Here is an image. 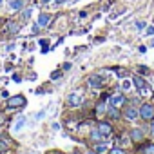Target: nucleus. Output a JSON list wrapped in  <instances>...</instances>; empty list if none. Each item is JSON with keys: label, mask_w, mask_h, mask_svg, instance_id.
Listing matches in <instances>:
<instances>
[{"label": "nucleus", "mask_w": 154, "mask_h": 154, "mask_svg": "<svg viewBox=\"0 0 154 154\" xmlns=\"http://www.w3.org/2000/svg\"><path fill=\"white\" fill-rule=\"evenodd\" d=\"M84 103V94L82 93H71L67 96V105L69 107H78Z\"/></svg>", "instance_id": "f257e3e1"}, {"label": "nucleus", "mask_w": 154, "mask_h": 154, "mask_svg": "<svg viewBox=\"0 0 154 154\" xmlns=\"http://www.w3.org/2000/svg\"><path fill=\"white\" fill-rule=\"evenodd\" d=\"M140 116H141L143 120H152V118H154V105L143 103V105L140 107Z\"/></svg>", "instance_id": "f03ea898"}, {"label": "nucleus", "mask_w": 154, "mask_h": 154, "mask_svg": "<svg viewBox=\"0 0 154 154\" xmlns=\"http://www.w3.org/2000/svg\"><path fill=\"white\" fill-rule=\"evenodd\" d=\"M26 105V98L24 96H11L8 100V107L9 109H15V107H24Z\"/></svg>", "instance_id": "7ed1b4c3"}, {"label": "nucleus", "mask_w": 154, "mask_h": 154, "mask_svg": "<svg viewBox=\"0 0 154 154\" xmlns=\"http://www.w3.org/2000/svg\"><path fill=\"white\" fill-rule=\"evenodd\" d=\"M109 102H111V105H114V107H122V105L125 103V96H123V94H112V96L109 98Z\"/></svg>", "instance_id": "20e7f679"}, {"label": "nucleus", "mask_w": 154, "mask_h": 154, "mask_svg": "<svg viewBox=\"0 0 154 154\" xmlns=\"http://www.w3.org/2000/svg\"><path fill=\"white\" fill-rule=\"evenodd\" d=\"M98 131H100L103 136H109V134L112 132V127H111L107 122H102V123H98Z\"/></svg>", "instance_id": "39448f33"}, {"label": "nucleus", "mask_w": 154, "mask_h": 154, "mask_svg": "<svg viewBox=\"0 0 154 154\" xmlns=\"http://www.w3.org/2000/svg\"><path fill=\"white\" fill-rule=\"evenodd\" d=\"M22 8H24V0H11L9 2V9L11 11H18Z\"/></svg>", "instance_id": "423d86ee"}, {"label": "nucleus", "mask_w": 154, "mask_h": 154, "mask_svg": "<svg viewBox=\"0 0 154 154\" xmlns=\"http://www.w3.org/2000/svg\"><path fill=\"white\" fill-rule=\"evenodd\" d=\"M49 20H51V17H49L47 13H42V15L38 17V22H36V24H38L40 27H45V26L49 24Z\"/></svg>", "instance_id": "0eeeda50"}, {"label": "nucleus", "mask_w": 154, "mask_h": 154, "mask_svg": "<svg viewBox=\"0 0 154 154\" xmlns=\"http://www.w3.org/2000/svg\"><path fill=\"white\" fill-rule=\"evenodd\" d=\"M138 114H140V111H138L136 107H129V109L125 111V118H129V120H134Z\"/></svg>", "instance_id": "6e6552de"}, {"label": "nucleus", "mask_w": 154, "mask_h": 154, "mask_svg": "<svg viewBox=\"0 0 154 154\" xmlns=\"http://www.w3.org/2000/svg\"><path fill=\"white\" fill-rule=\"evenodd\" d=\"M103 138H105V136H103L100 131H93V132H91V140H93L94 143H100V141H103Z\"/></svg>", "instance_id": "1a4fd4ad"}, {"label": "nucleus", "mask_w": 154, "mask_h": 154, "mask_svg": "<svg viewBox=\"0 0 154 154\" xmlns=\"http://www.w3.org/2000/svg\"><path fill=\"white\" fill-rule=\"evenodd\" d=\"M89 85L91 87H102V78H100V76H91V78H89Z\"/></svg>", "instance_id": "9d476101"}, {"label": "nucleus", "mask_w": 154, "mask_h": 154, "mask_svg": "<svg viewBox=\"0 0 154 154\" xmlns=\"http://www.w3.org/2000/svg\"><path fill=\"white\" fill-rule=\"evenodd\" d=\"M132 82H134V85H136L140 91H145V82H143V78H140V76H134Z\"/></svg>", "instance_id": "9b49d317"}, {"label": "nucleus", "mask_w": 154, "mask_h": 154, "mask_svg": "<svg viewBox=\"0 0 154 154\" xmlns=\"http://www.w3.org/2000/svg\"><path fill=\"white\" fill-rule=\"evenodd\" d=\"M107 112H109V116H111V118H120V112H118V107H114V105H109V109H107Z\"/></svg>", "instance_id": "f8f14e48"}, {"label": "nucleus", "mask_w": 154, "mask_h": 154, "mask_svg": "<svg viewBox=\"0 0 154 154\" xmlns=\"http://www.w3.org/2000/svg\"><path fill=\"white\" fill-rule=\"evenodd\" d=\"M131 138H132V140H136V141H140V140L143 138V131H140V129H134V131L131 132Z\"/></svg>", "instance_id": "ddd939ff"}, {"label": "nucleus", "mask_w": 154, "mask_h": 154, "mask_svg": "<svg viewBox=\"0 0 154 154\" xmlns=\"http://www.w3.org/2000/svg\"><path fill=\"white\" fill-rule=\"evenodd\" d=\"M8 29H9L11 33H17V31H18V26H17L15 22H9V24H8Z\"/></svg>", "instance_id": "4468645a"}, {"label": "nucleus", "mask_w": 154, "mask_h": 154, "mask_svg": "<svg viewBox=\"0 0 154 154\" xmlns=\"http://www.w3.org/2000/svg\"><path fill=\"white\" fill-rule=\"evenodd\" d=\"M107 150V145H103V143H100V145H96V152L98 154H103Z\"/></svg>", "instance_id": "2eb2a0df"}, {"label": "nucleus", "mask_w": 154, "mask_h": 154, "mask_svg": "<svg viewBox=\"0 0 154 154\" xmlns=\"http://www.w3.org/2000/svg\"><path fill=\"white\" fill-rule=\"evenodd\" d=\"M24 123H26V120H24V118H20V120H18V123H17V127H15V131H20Z\"/></svg>", "instance_id": "dca6fc26"}, {"label": "nucleus", "mask_w": 154, "mask_h": 154, "mask_svg": "<svg viewBox=\"0 0 154 154\" xmlns=\"http://www.w3.org/2000/svg\"><path fill=\"white\" fill-rule=\"evenodd\" d=\"M96 109H98V112H105V103H98Z\"/></svg>", "instance_id": "f3484780"}, {"label": "nucleus", "mask_w": 154, "mask_h": 154, "mask_svg": "<svg viewBox=\"0 0 154 154\" xmlns=\"http://www.w3.org/2000/svg\"><path fill=\"white\" fill-rule=\"evenodd\" d=\"M145 154H154V145L147 147V149H145Z\"/></svg>", "instance_id": "a211bd4d"}, {"label": "nucleus", "mask_w": 154, "mask_h": 154, "mask_svg": "<svg viewBox=\"0 0 154 154\" xmlns=\"http://www.w3.org/2000/svg\"><path fill=\"white\" fill-rule=\"evenodd\" d=\"M31 13H33V9H26V11H24V18H29Z\"/></svg>", "instance_id": "6ab92c4d"}, {"label": "nucleus", "mask_w": 154, "mask_h": 154, "mask_svg": "<svg viewBox=\"0 0 154 154\" xmlns=\"http://www.w3.org/2000/svg\"><path fill=\"white\" fill-rule=\"evenodd\" d=\"M136 27L141 31V29H145V22H136Z\"/></svg>", "instance_id": "aec40b11"}, {"label": "nucleus", "mask_w": 154, "mask_h": 154, "mask_svg": "<svg viewBox=\"0 0 154 154\" xmlns=\"http://www.w3.org/2000/svg\"><path fill=\"white\" fill-rule=\"evenodd\" d=\"M111 154H125V152H123L122 149H112V150H111Z\"/></svg>", "instance_id": "412c9836"}, {"label": "nucleus", "mask_w": 154, "mask_h": 154, "mask_svg": "<svg viewBox=\"0 0 154 154\" xmlns=\"http://www.w3.org/2000/svg\"><path fill=\"white\" fill-rule=\"evenodd\" d=\"M60 74H62V72H60V71H56V72H53V74H51V78H53V80H56V78H60Z\"/></svg>", "instance_id": "4be33fe9"}, {"label": "nucleus", "mask_w": 154, "mask_h": 154, "mask_svg": "<svg viewBox=\"0 0 154 154\" xmlns=\"http://www.w3.org/2000/svg\"><path fill=\"white\" fill-rule=\"evenodd\" d=\"M71 69V63H63V71H69Z\"/></svg>", "instance_id": "5701e85b"}, {"label": "nucleus", "mask_w": 154, "mask_h": 154, "mask_svg": "<svg viewBox=\"0 0 154 154\" xmlns=\"http://www.w3.org/2000/svg\"><path fill=\"white\" fill-rule=\"evenodd\" d=\"M129 87H131V84H129V82H123V89H125V91H127V89H129Z\"/></svg>", "instance_id": "b1692460"}, {"label": "nucleus", "mask_w": 154, "mask_h": 154, "mask_svg": "<svg viewBox=\"0 0 154 154\" xmlns=\"http://www.w3.org/2000/svg\"><path fill=\"white\" fill-rule=\"evenodd\" d=\"M147 35H154V27H149L147 29Z\"/></svg>", "instance_id": "393cba45"}, {"label": "nucleus", "mask_w": 154, "mask_h": 154, "mask_svg": "<svg viewBox=\"0 0 154 154\" xmlns=\"http://www.w3.org/2000/svg\"><path fill=\"white\" fill-rule=\"evenodd\" d=\"M63 2H67V0H56V4H63Z\"/></svg>", "instance_id": "a878e982"}, {"label": "nucleus", "mask_w": 154, "mask_h": 154, "mask_svg": "<svg viewBox=\"0 0 154 154\" xmlns=\"http://www.w3.org/2000/svg\"><path fill=\"white\" fill-rule=\"evenodd\" d=\"M42 2H44V4H47V2H51V0H42Z\"/></svg>", "instance_id": "bb28decb"}, {"label": "nucleus", "mask_w": 154, "mask_h": 154, "mask_svg": "<svg viewBox=\"0 0 154 154\" xmlns=\"http://www.w3.org/2000/svg\"><path fill=\"white\" fill-rule=\"evenodd\" d=\"M150 129H152V134H154V123H152V127H150Z\"/></svg>", "instance_id": "cd10ccee"}, {"label": "nucleus", "mask_w": 154, "mask_h": 154, "mask_svg": "<svg viewBox=\"0 0 154 154\" xmlns=\"http://www.w3.org/2000/svg\"><path fill=\"white\" fill-rule=\"evenodd\" d=\"M89 154H98V152H96V150H94V152H89Z\"/></svg>", "instance_id": "c85d7f7f"}, {"label": "nucleus", "mask_w": 154, "mask_h": 154, "mask_svg": "<svg viewBox=\"0 0 154 154\" xmlns=\"http://www.w3.org/2000/svg\"><path fill=\"white\" fill-rule=\"evenodd\" d=\"M0 122H2V116H0Z\"/></svg>", "instance_id": "c756f323"}, {"label": "nucleus", "mask_w": 154, "mask_h": 154, "mask_svg": "<svg viewBox=\"0 0 154 154\" xmlns=\"http://www.w3.org/2000/svg\"><path fill=\"white\" fill-rule=\"evenodd\" d=\"M0 4H2V0H0Z\"/></svg>", "instance_id": "7c9ffc66"}]
</instances>
